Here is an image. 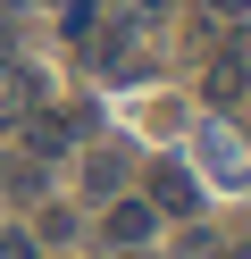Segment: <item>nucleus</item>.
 Segmentation results:
<instances>
[{
	"label": "nucleus",
	"instance_id": "nucleus-7",
	"mask_svg": "<svg viewBox=\"0 0 251 259\" xmlns=\"http://www.w3.org/2000/svg\"><path fill=\"white\" fill-rule=\"evenodd\" d=\"M126 9H134V17H159V9H167V0H126Z\"/></svg>",
	"mask_w": 251,
	"mask_h": 259
},
{
	"label": "nucleus",
	"instance_id": "nucleus-9",
	"mask_svg": "<svg viewBox=\"0 0 251 259\" xmlns=\"http://www.w3.org/2000/svg\"><path fill=\"white\" fill-rule=\"evenodd\" d=\"M218 9H251V0H218Z\"/></svg>",
	"mask_w": 251,
	"mask_h": 259
},
{
	"label": "nucleus",
	"instance_id": "nucleus-4",
	"mask_svg": "<svg viewBox=\"0 0 251 259\" xmlns=\"http://www.w3.org/2000/svg\"><path fill=\"white\" fill-rule=\"evenodd\" d=\"M142 201L159 209V218H193V209H201V184L176 167V159H159V167H151V192H142Z\"/></svg>",
	"mask_w": 251,
	"mask_h": 259
},
{
	"label": "nucleus",
	"instance_id": "nucleus-1",
	"mask_svg": "<svg viewBox=\"0 0 251 259\" xmlns=\"http://www.w3.org/2000/svg\"><path fill=\"white\" fill-rule=\"evenodd\" d=\"M201 176L209 184H251V142L243 134H226V125H201Z\"/></svg>",
	"mask_w": 251,
	"mask_h": 259
},
{
	"label": "nucleus",
	"instance_id": "nucleus-5",
	"mask_svg": "<svg viewBox=\"0 0 251 259\" xmlns=\"http://www.w3.org/2000/svg\"><path fill=\"white\" fill-rule=\"evenodd\" d=\"M117 184H126V151H92L84 159V192L92 201H117Z\"/></svg>",
	"mask_w": 251,
	"mask_h": 259
},
{
	"label": "nucleus",
	"instance_id": "nucleus-8",
	"mask_svg": "<svg viewBox=\"0 0 251 259\" xmlns=\"http://www.w3.org/2000/svg\"><path fill=\"white\" fill-rule=\"evenodd\" d=\"M184 259H226V251H218V242H193V251H184Z\"/></svg>",
	"mask_w": 251,
	"mask_h": 259
},
{
	"label": "nucleus",
	"instance_id": "nucleus-6",
	"mask_svg": "<svg viewBox=\"0 0 251 259\" xmlns=\"http://www.w3.org/2000/svg\"><path fill=\"white\" fill-rule=\"evenodd\" d=\"M0 259H33V234H17V226H9V234H0Z\"/></svg>",
	"mask_w": 251,
	"mask_h": 259
},
{
	"label": "nucleus",
	"instance_id": "nucleus-3",
	"mask_svg": "<svg viewBox=\"0 0 251 259\" xmlns=\"http://www.w3.org/2000/svg\"><path fill=\"white\" fill-rule=\"evenodd\" d=\"M151 234H159V209L151 201H109L100 209V242H109V251H142Z\"/></svg>",
	"mask_w": 251,
	"mask_h": 259
},
{
	"label": "nucleus",
	"instance_id": "nucleus-2",
	"mask_svg": "<svg viewBox=\"0 0 251 259\" xmlns=\"http://www.w3.org/2000/svg\"><path fill=\"white\" fill-rule=\"evenodd\" d=\"M209 101H218V109L251 101V25H243V34H226V51L209 59Z\"/></svg>",
	"mask_w": 251,
	"mask_h": 259
}]
</instances>
